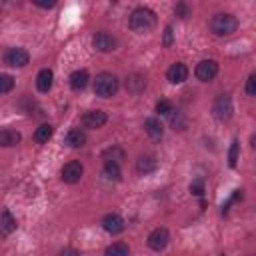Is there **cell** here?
Wrapping results in <instances>:
<instances>
[{"instance_id":"7a4b0ae2","label":"cell","mask_w":256,"mask_h":256,"mask_svg":"<svg viewBox=\"0 0 256 256\" xmlns=\"http://www.w3.org/2000/svg\"><path fill=\"white\" fill-rule=\"evenodd\" d=\"M236 28H238V20L234 14L228 12H218L210 20V30L216 36H230L232 32H236Z\"/></svg>"},{"instance_id":"d6986e66","label":"cell","mask_w":256,"mask_h":256,"mask_svg":"<svg viewBox=\"0 0 256 256\" xmlns=\"http://www.w3.org/2000/svg\"><path fill=\"white\" fill-rule=\"evenodd\" d=\"M84 142H86L84 130H80V128L68 130V134H66V144H68L70 148H80V146H84Z\"/></svg>"},{"instance_id":"8fae6325","label":"cell","mask_w":256,"mask_h":256,"mask_svg":"<svg viewBox=\"0 0 256 256\" xmlns=\"http://www.w3.org/2000/svg\"><path fill=\"white\" fill-rule=\"evenodd\" d=\"M166 78H168L172 84H182V82L188 78V68H186V64L174 62V64L166 70Z\"/></svg>"},{"instance_id":"4dcf8cb0","label":"cell","mask_w":256,"mask_h":256,"mask_svg":"<svg viewBox=\"0 0 256 256\" xmlns=\"http://www.w3.org/2000/svg\"><path fill=\"white\" fill-rule=\"evenodd\" d=\"M174 12H176V16H180V18H186V16L190 14V10H188L186 4H178V6L174 8Z\"/></svg>"},{"instance_id":"1f68e13d","label":"cell","mask_w":256,"mask_h":256,"mask_svg":"<svg viewBox=\"0 0 256 256\" xmlns=\"http://www.w3.org/2000/svg\"><path fill=\"white\" fill-rule=\"evenodd\" d=\"M34 4H36V6H40V8H54V6H56V2H54V0H48V2H46V0H36Z\"/></svg>"},{"instance_id":"5b68a950","label":"cell","mask_w":256,"mask_h":256,"mask_svg":"<svg viewBox=\"0 0 256 256\" xmlns=\"http://www.w3.org/2000/svg\"><path fill=\"white\" fill-rule=\"evenodd\" d=\"M212 112H214V116H216L220 122L230 120V116H232V112H234V108H232V98H230L228 94H220V96L214 100Z\"/></svg>"},{"instance_id":"6da1fadb","label":"cell","mask_w":256,"mask_h":256,"mask_svg":"<svg viewBox=\"0 0 256 256\" xmlns=\"http://www.w3.org/2000/svg\"><path fill=\"white\" fill-rule=\"evenodd\" d=\"M128 26H130V30H134L138 34L150 32L156 26V14L150 8H144V6L134 8L128 16Z\"/></svg>"},{"instance_id":"4316f807","label":"cell","mask_w":256,"mask_h":256,"mask_svg":"<svg viewBox=\"0 0 256 256\" xmlns=\"http://www.w3.org/2000/svg\"><path fill=\"white\" fill-rule=\"evenodd\" d=\"M238 150H240V142L234 140L230 144V152H228V164H230V168H234L236 162H238Z\"/></svg>"},{"instance_id":"8992f818","label":"cell","mask_w":256,"mask_h":256,"mask_svg":"<svg viewBox=\"0 0 256 256\" xmlns=\"http://www.w3.org/2000/svg\"><path fill=\"white\" fill-rule=\"evenodd\" d=\"M82 174H84V166H82V162H78V160H70V162H66L64 168H62V180H64L66 184H76V182L82 178Z\"/></svg>"},{"instance_id":"277c9868","label":"cell","mask_w":256,"mask_h":256,"mask_svg":"<svg viewBox=\"0 0 256 256\" xmlns=\"http://www.w3.org/2000/svg\"><path fill=\"white\" fill-rule=\"evenodd\" d=\"M30 62V54L24 48H8L4 52V64L12 68H24Z\"/></svg>"},{"instance_id":"4fadbf2b","label":"cell","mask_w":256,"mask_h":256,"mask_svg":"<svg viewBox=\"0 0 256 256\" xmlns=\"http://www.w3.org/2000/svg\"><path fill=\"white\" fill-rule=\"evenodd\" d=\"M124 86H126V90L130 94H140L146 88V78L142 74H128Z\"/></svg>"},{"instance_id":"836d02e7","label":"cell","mask_w":256,"mask_h":256,"mask_svg":"<svg viewBox=\"0 0 256 256\" xmlns=\"http://www.w3.org/2000/svg\"><path fill=\"white\" fill-rule=\"evenodd\" d=\"M60 256H80V254H78L74 248H64V250L60 252Z\"/></svg>"},{"instance_id":"603a6c76","label":"cell","mask_w":256,"mask_h":256,"mask_svg":"<svg viewBox=\"0 0 256 256\" xmlns=\"http://www.w3.org/2000/svg\"><path fill=\"white\" fill-rule=\"evenodd\" d=\"M102 158H104V162H106V160H110V162H116V164H120V162L126 158V154H124V150H122V148H118V146H112V148L104 150Z\"/></svg>"},{"instance_id":"3957f363","label":"cell","mask_w":256,"mask_h":256,"mask_svg":"<svg viewBox=\"0 0 256 256\" xmlns=\"http://www.w3.org/2000/svg\"><path fill=\"white\" fill-rule=\"evenodd\" d=\"M118 78L112 72H100L94 80V92L102 98H110L118 92Z\"/></svg>"},{"instance_id":"9a60e30c","label":"cell","mask_w":256,"mask_h":256,"mask_svg":"<svg viewBox=\"0 0 256 256\" xmlns=\"http://www.w3.org/2000/svg\"><path fill=\"white\" fill-rule=\"evenodd\" d=\"M20 140H22V136L18 130H14V128H2L0 130V146H4V148L16 146Z\"/></svg>"},{"instance_id":"30bf717a","label":"cell","mask_w":256,"mask_h":256,"mask_svg":"<svg viewBox=\"0 0 256 256\" xmlns=\"http://www.w3.org/2000/svg\"><path fill=\"white\" fill-rule=\"evenodd\" d=\"M106 120H108V116H106V112H102V110H90V112H86V114L82 116L84 128H100V126L106 124Z\"/></svg>"},{"instance_id":"2e32d148","label":"cell","mask_w":256,"mask_h":256,"mask_svg":"<svg viewBox=\"0 0 256 256\" xmlns=\"http://www.w3.org/2000/svg\"><path fill=\"white\" fill-rule=\"evenodd\" d=\"M52 80H54L52 70H50V68H42V70L38 72V76H36V88H38L40 92H48V90L52 88Z\"/></svg>"},{"instance_id":"e0dca14e","label":"cell","mask_w":256,"mask_h":256,"mask_svg":"<svg viewBox=\"0 0 256 256\" xmlns=\"http://www.w3.org/2000/svg\"><path fill=\"white\" fill-rule=\"evenodd\" d=\"M16 218L12 216V212L10 210H2V214H0V232L2 234H12L14 230H16Z\"/></svg>"},{"instance_id":"d6a6232c","label":"cell","mask_w":256,"mask_h":256,"mask_svg":"<svg viewBox=\"0 0 256 256\" xmlns=\"http://www.w3.org/2000/svg\"><path fill=\"white\" fill-rule=\"evenodd\" d=\"M170 44H172V28L166 26V30H164V46H170Z\"/></svg>"},{"instance_id":"484cf974","label":"cell","mask_w":256,"mask_h":256,"mask_svg":"<svg viewBox=\"0 0 256 256\" xmlns=\"http://www.w3.org/2000/svg\"><path fill=\"white\" fill-rule=\"evenodd\" d=\"M14 88V78L10 74H2L0 72V94H6Z\"/></svg>"},{"instance_id":"9c48e42d","label":"cell","mask_w":256,"mask_h":256,"mask_svg":"<svg viewBox=\"0 0 256 256\" xmlns=\"http://www.w3.org/2000/svg\"><path fill=\"white\" fill-rule=\"evenodd\" d=\"M92 44H94V48L96 50H100V52H112V50H116V38L112 36V34H108V32H96L94 34V38H92Z\"/></svg>"},{"instance_id":"f546056e","label":"cell","mask_w":256,"mask_h":256,"mask_svg":"<svg viewBox=\"0 0 256 256\" xmlns=\"http://www.w3.org/2000/svg\"><path fill=\"white\" fill-rule=\"evenodd\" d=\"M190 192H192L194 196H202V194H204V182H202V180L192 182V184H190Z\"/></svg>"},{"instance_id":"44dd1931","label":"cell","mask_w":256,"mask_h":256,"mask_svg":"<svg viewBox=\"0 0 256 256\" xmlns=\"http://www.w3.org/2000/svg\"><path fill=\"white\" fill-rule=\"evenodd\" d=\"M52 134H54V128H52L50 124H42V126H38L36 132H34V142L46 144V142L52 138Z\"/></svg>"},{"instance_id":"5bb4252c","label":"cell","mask_w":256,"mask_h":256,"mask_svg":"<svg viewBox=\"0 0 256 256\" xmlns=\"http://www.w3.org/2000/svg\"><path fill=\"white\" fill-rule=\"evenodd\" d=\"M144 130H146V134H148L152 140H160L162 134H164L162 122H160L158 118H154V116H150V118L144 120Z\"/></svg>"},{"instance_id":"f1b7e54d","label":"cell","mask_w":256,"mask_h":256,"mask_svg":"<svg viewBox=\"0 0 256 256\" xmlns=\"http://www.w3.org/2000/svg\"><path fill=\"white\" fill-rule=\"evenodd\" d=\"M246 94L248 96H256V74H250L246 80Z\"/></svg>"},{"instance_id":"cb8c5ba5","label":"cell","mask_w":256,"mask_h":256,"mask_svg":"<svg viewBox=\"0 0 256 256\" xmlns=\"http://www.w3.org/2000/svg\"><path fill=\"white\" fill-rule=\"evenodd\" d=\"M104 174H106L110 180H120V178H122V172H120V164L106 160V162H104Z\"/></svg>"},{"instance_id":"ffe728a7","label":"cell","mask_w":256,"mask_h":256,"mask_svg":"<svg viewBox=\"0 0 256 256\" xmlns=\"http://www.w3.org/2000/svg\"><path fill=\"white\" fill-rule=\"evenodd\" d=\"M156 166H158V162H156V158H154V156H150V154L140 156V158L136 160V170H138L140 174L154 172V170H156Z\"/></svg>"},{"instance_id":"52a82bcc","label":"cell","mask_w":256,"mask_h":256,"mask_svg":"<svg viewBox=\"0 0 256 256\" xmlns=\"http://www.w3.org/2000/svg\"><path fill=\"white\" fill-rule=\"evenodd\" d=\"M194 74H196L198 80L208 82V80H212V78L218 74V62H216V60H202V62L196 64Z\"/></svg>"},{"instance_id":"7402d4cb","label":"cell","mask_w":256,"mask_h":256,"mask_svg":"<svg viewBox=\"0 0 256 256\" xmlns=\"http://www.w3.org/2000/svg\"><path fill=\"white\" fill-rule=\"evenodd\" d=\"M128 254H130V248L124 242H114L104 250V256H128Z\"/></svg>"},{"instance_id":"7c38bea8","label":"cell","mask_w":256,"mask_h":256,"mask_svg":"<svg viewBox=\"0 0 256 256\" xmlns=\"http://www.w3.org/2000/svg\"><path fill=\"white\" fill-rule=\"evenodd\" d=\"M102 228L108 232V234H120L124 230V220L122 216L118 214H106L102 218Z\"/></svg>"},{"instance_id":"ba28073f","label":"cell","mask_w":256,"mask_h":256,"mask_svg":"<svg viewBox=\"0 0 256 256\" xmlns=\"http://www.w3.org/2000/svg\"><path fill=\"white\" fill-rule=\"evenodd\" d=\"M168 240H170V234H168L166 228H154V230L148 234V246H150L152 250H156V252L164 250L166 244H168Z\"/></svg>"},{"instance_id":"ac0fdd59","label":"cell","mask_w":256,"mask_h":256,"mask_svg":"<svg viewBox=\"0 0 256 256\" xmlns=\"http://www.w3.org/2000/svg\"><path fill=\"white\" fill-rule=\"evenodd\" d=\"M88 80H90V76H88L86 70H74L70 74V86H72V90H84L88 86Z\"/></svg>"},{"instance_id":"d4e9b609","label":"cell","mask_w":256,"mask_h":256,"mask_svg":"<svg viewBox=\"0 0 256 256\" xmlns=\"http://www.w3.org/2000/svg\"><path fill=\"white\" fill-rule=\"evenodd\" d=\"M168 116H170V122H172L174 130H184V128H186V118L182 116V112H176V110H172Z\"/></svg>"},{"instance_id":"83f0119b","label":"cell","mask_w":256,"mask_h":256,"mask_svg":"<svg viewBox=\"0 0 256 256\" xmlns=\"http://www.w3.org/2000/svg\"><path fill=\"white\" fill-rule=\"evenodd\" d=\"M174 108H172V102L170 100H158L156 102V112L158 114H170Z\"/></svg>"}]
</instances>
